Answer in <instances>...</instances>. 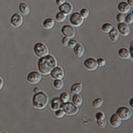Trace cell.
<instances>
[{
  "mask_svg": "<svg viewBox=\"0 0 133 133\" xmlns=\"http://www.w3.org/2000/svg\"><path fill=\"white\" fill-rule=\"evenodd\" d=\"M57 60L56 58L52 55H47L40 58L38 61V70L41 74L48 75L50 74L52 70L57 66Z\"/></svg>",
  "mask_w": 133,
  "mask_h": 133,
  "instance_id": "1",
  "label": "cell"
},
{
  "mask_svg": "<svg viewBox=\"0 0 133 133\" xmlns=\"http://www.w3.org/2000/svg\"><path fill=\"white\" fill-rule=\"evenodd\" d=\"M48 96L43 92V91H39L38 93H36L33 96L32 98V105L36 109L42 110L48 106Z\"/></svg>",
  "mask_w": 133,
  "mask_h": 133,
  "instance_id": "2",
  "label": "cell"
},
{
  "mask_svg": "<svg viewBox=\"0 0 133 133\" xmlns=\"http://www.w3.org/2000/svg\"><path fill=\"white\" fill-rule=\"evenodd\" d=\"M62 110L64 111L65 114L68 115V116L76 115L78 113V111H79V107L76 106L73 103L68 102H65V103H62Z\"/></svg>",
  "mask_w": 133,
  "mask_h": 133,
  "instance_id": "3",
  "label": "cell"
},
{
  "mask_svg": "<svg viewBox=\"0 0 133 133\" xmlns=\"http://www.w3.org/2000/svg\"><path fill=\"white\" fill-rule=\"evenodd\" d=\"M34 52L39 57L48 55V48L43 43H38L34 46Z\"/></svg>",
  "mask_w": 133,
  "mask_h": 133,
  "instance_id": "4",
  "label": "cell"
},
{
  "mask_svg": "<svg viewBox=\"0 0 133 133\" xmlns=\"http://www.w3.org/2000/svg\"><path fill=\"white\" fill-rule=\"evenodd\" d=\"M116 115H117L122 121H127L131 117L132 111L131 109H129L128 107H122L118 108L117 111H116Z\"/></svg>",
  "mask_w": 133,
  "mask_h": 133,
  "instance_id": "5",
  "label": "cell"
},
{
  "mask_svg": "<svg viewBox=\"0 0 133 133\" xmlns=\"http://www.w3.org/2000/svg\"><path fill=\"white\" fill-rule=\"evenodd\" d=\"M83 21L84 19L82 18L79 12H74L70 17V23L73 25V27H80L83 23Z\"/></svg>",
  "mask_w": 133,
  "mask_h": 133,
  "instance_id": "6",
  "label": "cell"
},
{
  "mask_svg": "<svg viewBox=\"0 0 133 133\" xmlns=\"http://www.w3.org/2000/svg\"><path fill=\"white\" fill-rule=\"evenodd\" d=\"M62 33L66 37L73 38L75 35H76V31H75V28L72 26H70V25H64L62 28Z\"/></svg>",
  "mask_w": 133,
  "mask_h": 133,
  "instance_id": "7",
  "label": "cell"
},
{
  "mask_svg": "<svg viewBox=\"0 0 133 133\" xmlns=\"http://www.w3.org/2000/svg\"><path fill=\"white\" fill-rule=\"evenodd\" d=\"M42 80V75L40 72H32L28 74V81L31 84H37Z\"/></svg>",
  "mask_w": 133,
  "mask_h": 133,
  "instance_id": "8",
  "label": "cell"
},
{
  "mask_svg": "<svg viewBox=\"0 0 133 133\" xmlns=\"http://www.w3.org/2000/svg\"><path fill=\"white\" fill-rule=\"evenodd\" d=\"M117 31L119 32V34H122L124 37H127L130 34L131 29L129 25L127 24L126 23H120L117 25Z\"/></svg>",
  "mask_w": 133,
  "mask_h": 133,
  "instance_id": "9",
  "label": "cell"
},
{
  "mask_svg": "<svg viewBox=\"0 0 133 133\" xmlns=\"http://www.w3.org/2000/svg\"><path fill=\"white\" fill-rule=\"evenodd\" d=\"M10 23L14 28H19L20 26H22V24L23 23V18L22 15L19 14H14L12 16Z\"/></svg>",
  "mask_w": 133,
  "mask_h": 133,
  "instance_id": "10",
  "label": "cell"
},
{
  "mask_svg": "<svg viewBox=\"0 0 133 133\" xmlns=\"http://www.w3.org/2000/svg\"><path fill=\"white\" fill-rule=\"evenodd\" d=\"M50 74H51L52 77L55 79V80H57V79H62L64 77V71L61 66H55L52 70V72H50Z\"/></svg>",
  "mask_w": 133,
  "mask_h": 133,
  "instance_id": "11",
  "label": "cell"
},
{
  "mask_svg": "<svg viewBox=\"0 0 133 133\" xmlns=\"http://www.w3.org/2000/svg\"><path fill=\"white\" fill-rule=\"evenodd\" d=\"M84 66H85V68L89 71H94L98 68L97 60L93 57L87 58L84 62Z\"/></svg>",
  "mask_w": 133,
  "mask_h": 133,
  "instance_id": "12",
  "label": "cell"
},
{
  "mask_svg": "<svg viewBox=\"0 0 133 133\" xmlns=\"http://www.w3.org/2000/svg\"><path fill=\"white\" fill-rule=\"evenodd\" d=\"M73 10V7L70 3H64L62 5L59 7V11L62 14L66 15H69L70 14H72Z\"/></svg>",
  "mask_w": 133,
  "mask_h": 133,
  "instance_id": "13",
  "label": "cell"
},
{
  "mask_svg": "<svg viewBox=\"0 0 133 133\" xmlns=\"http://www.w3.org/2000/svg\"><path fill=\"white\" fill-rule=\"evenodd\" d=\"M122 120L116 114H113L110 118V123L111 125V127L114 128L119 127L121 125H122Z\"/></svg>",
  "mask_w": 133,
  "mask_h": 133,
  "instance_id": "14",
  "label": "cell"
},
{
  "mask_svg": "<svg viewBox=\"0 0 133 133\" xmlns=\"http://www.w3.org/2000/svg\"><path fill=\"white\" fill-rule=\"evenodd\" d=\"M74 53L77 57H83L85 53V48L81 43H77V45L73 48Z\"/></svg>",
  "mask_w": 133,
  "mask_h": 133,
  "instance_id": "15",
  "label": "cell"
},
{
  "mask_svg": "<svg viewBox=\"0 0 133 133\" xmlns=\"http://www.w3.org/2000/svg\"><path fill=\"white\" fill-rule=\"evenodd\" d=\"M118 10L121 14H127V12H130L131 10V7L128 5V3H126V2H122L118 4Z\"/></svg>",
  "mask_w": 133,
  "mask_h": 133,
  "instance_id": "16",
  "label": "cell"
},
{
  "mask_svg": "<svg viewBox=\"0 0 133 133\" xmlns=\"http://www.w3.org/2000/svg\"><path fill=\"white\" fill-rule=\"evenodd\" d=\"M62 103L61 102L60 98H54L51 102V109L53 111L59 110L62 108Z\"/></svg>",
  "mask_w": 133,
  "mask_h": 133,
  "instance_id": "17",
  "label": "cell"
},
{
  "mask_svg": "<svg viewBox=\"0 0 133 133\" xmlns=\"http://www.w3.org/2000/svg\"><path fill=\"white\" fill-rule=\"evenodd\" d=\"M118 55L120 56L121 58H122V59H125V60L131 58L130 52H129V50L127 48H121L118 51Z\"/></svg>",
  "mask_w": 133,
  "mask_h": 133,
  "instance_id": "18",
  "label": "cell"
},
{
  "mask_svg": "<svg viewBox=\"0 0 133 133\" xmlns=\"http://www.w3.org/2000/svg\"><path fill=\"white\" fill-rule=\"evenodd\" d=\"M82 90V84L80 82L75 83V84L72 85V87H71V92L72 93V95L74 94H79Z\"/></svg>",
  "mask_w": 133,
  "mask_h": 133,
  "instance_id": "19",
  "label": "cell"
},
{
  "mask_svg": "<svg viewBox=\"0 0 133 133\" xmlns=\"http://www.w3.org/2000/svg\"><path fill=\"white\" fill-rule=\"evenodd\" d=\"M19 10L20 12L23 15H28L29 12H30V8L28 5L27 3H21L19 4Z\"/></svg>",
  "mask_w": 133,
  "mask_h": 133,
  "instance_id": "20",
  "label": "cell"
},
{
  "mask_svg": "<svg viewBox=\"0 0 133 133\" xmlns=\"http://www.w3.org/2000/svg\"><path fill=\"white\" fill-rule=\"evenodd\" d=\"M109 36H110L111 40L115 43V42H116V41L118 40L120 34H119V32H118V31H117V29L113 28H112L111 30L110 31V32H109Z\"/></svg>",
  "mask_w": 133,
  "mask_h": 133,
  "instance_id": "21",
  "label": "cell"
},
{
  "mask_svg": "<svg viewBox=\"0 0 133 133\" xmlns=\"http://www.w3.org/2000/svg\"><path fill=\"white\" fill-rule=\"evenodd\" d=\"M54 25H55V21L51 18L45 19L43 22V27L46 29H52L53 28Z\"/></svg>",
  "mask_w": 133,
  "mask_h": 133,
  "instance_id": "22",
  "label": "cell"
},
{
  "mask_svg": "<svg viewBox=\"0 0 133 133\" xmlns=\"http://www.w3.org/2000/svg\"><path fill=\"white\" fill-rule=\"evenodd\" d=\"M72 102H73V104H75V105L77 107L82 106L83 102L82 96L80 94H74L72 97Z\"/></svg>",
  "mask_w": 133,
  "mask_h": 133,
  "instance_id": "23",
  "label": "cell"
},
{
  "mask_svg": "<svg viewBox=\"0 0 133 133\" xmlns=\"http://www.w3.org/2000/svg\"><path fill=\"white\" fill-rule=\"evenodd\" d=\"M114 28V26L110 23H104L102 26V30L104 32H107V33H109L110 31L111 30L112 28Z\"/></svg>",
  "mask_w": 133,
  "mask_h": 133,
  "instance_id": "24",
  "label": "cell"
},
{
  "mask_svg": "<svg viewBox=\"0 0 133 133\" xmlns=\"http://www.w3.org/2000/svg\"><path fill=\"white\" fill-rule=\"evenodd\" d=\"M64 83L62 82V79H57L53 82V86H54V88L57 89V90H61L62 87H63Z\"/></svg>",
  "mask_w": 133,
  "mask_h": 133,
  "instance_id": "25",
  "label": "cell"
},
{
  "mask_svg": "<svg viewBox=\"0 0 133 133\" xmlns=\"http://www.w3.org/2000/svg\"><path fill=\"white\" fill-rule=\"evenodd\" d=\"M60 100L62 103H65V102H68L69 100H70V95L68 92H66V91H64V92H62L60 96Z\"/></svg>",
  "mask_w": 133,
  "mask_h": 133,
  "instance_id": "26",
  "label": "cell"
},
{
  "mask_svg": "<svg viewBox=\"0 0 133 133\" xmlns=\"http://www.w3.org/2000/svg\"><path fill=\"white\" fill-rule=\"evenodd\" d=\"M103 105V99L102 98H97L95 99L92 102V106L94 108H100Z\"/></svg>",
  "mask_w": 133,
  "mask_h": 133,
  "instance_id": "27",
  "label": "cell"
},
{
  "mask_svg": "<svg viewBox=\"0 0 133 133\" xmlns=\"http://www.w3.org/2000/svg\"><path fill=\"white\" fill-rule=\"evenodd\" d=\"M80 14V15L82 17V18L84 19V18H87L89 17V14H90V12L89 10L87 9V8H83V9L81 10V12H79Z\"/></svg>",
  "mask_w": 133,
  "mask_h": 133,
  "instance_id": "28",
  "label": "cell"
},
{
  "mask_svg": "<svg viewBox=\"0 0 133 133\" xmlns=\"http://www.w3.org/2000/svg\"><path fill=\"white\" fill-rule=\"evenodd\" d=\"M97 125H98L100 127H101V128H104V127H106L107 125V120L105 117H104L103 119L97 120Z\"/></svg>",
  "mask_w": 133,
  "mask_h": 133,
  "instance_id": "29",
  "label": "cell"
},
{
  "mask_svg": "<svg viewBox=\"0 0 133 133\" xmlns=\"http://www.w3.org/2000/svg\"><path fill=\"white\" fill-rule=\"evenodd\" d=\"M56 19H57V22L62 23V22H63V21H65V19H66V15L59 12L58 14H56Z\"/></svg>",
  "mask_w": 133,
  "mask_h": 133,
  "instance_id": "30",
  "label": "cell"
},
{
  "mask_svg": "<svg viewBox=\"0 0 133 133\" xmlns=\"http://www.w3.org/2000/svg\"><path fill=\"white\" fill-rule=\"evenodd\" d=\"M97 66H106V64H107V60L105 59V58H103V57H100L97 60Z\"/></svg>",
  "mask_w": 133,
  "mask_h": 133,
  "instance_id": "31",
  "label": "cell"
},
{
  "mask_svg": "<svg viewBox=\"0 0 133 133\" xmlns=\"http://www.w3.org/2000/svg\"><path fill=\"white\" fill-rule=\"evenodd\" d=\"M65 112L64 111L62 110V109H59V110H57L55 111V116H57V118H62V117H63V116H65Z\"/></svg>",
  "mask_w": 133,
  "mask_h": 133,
  "instance_id": "32",
  "label": "cell"
},
{
  "mask_svg": "<svg viewBox=\"0 0 133 133\" xmlns=\"http://www.w3.org/2000/svg\"><path fill=\"white\" fill-rule=\"evenodd\" d=\"M125 18H126V17H125V14H118L117 16H116V21L118 22V23H124L125 21Z\"/></svg>",
  "mask_w": 133,
  "mask_h": 133,
  "instance_id": "33",
  "label": "cell"
},
{
  "mask_svg": "<svg viewBox=\"0 0 133 133\" xmlns=\"http://www.w3.org/2000/svg\"><path fill=\"white\" fill-rule=\"evenodd\" d=\"M125 21H126V23L127 24H132L133 23V14H130L127 16V18H125Z\"/></svg>",
  "mask_w": 133,
  "mask_h": 133,
  "instance_id": "34",
  "label": "cell"
},
{
  "mask_svg": "<svg viewBox=\"0 0 133 133\" xmlns=\"http://www.w3.org/2000/svg\"><path fill=\"white\" fill-rule=\"evenodd\" d=\"M77 41L76 40H73V39H72V40H69V42H68V48H73L75 46L77 45Z\"/></svg>",
  "mask_w": 133,
  "mask_h": 133,
  "instance_id": "35",
  "label": "cell"
},
{
  "mask_svg": "<svg viewBox=\"0 0 133 133\" xmlns=\"http://www.w3.org/2000/svg\"><path fill=\"white\" fill-rule=\"evenodd\" d=\"M104 117H105V115H104V113L102 111H99V112H97V114H96V119H97V121L103 119Z\"/></svg>",
  "mask_w": 133,
  "mask_h": 133,
  "instance_id": "36",
  "label": "cell"
},
{
  "mask_svg": "<svg viewBox=\"0 0 133 133\" xmlns=\"http://www.w3.org/2000/svg\"><path fill=\"white\" fill-rule=\"evenodd\" d=\"M69 40H70V38L64 37L63 38H62V45H63V46H68Z\"/></svg>",
  "mask_w": 133,
  "mask_h": 133,
  "instance_id": "37",
  "label": "cell"
},
{
  "mask_svg": "<svg viewBox=\"0 0 133 133\" xmlns=\"http://www.w3.org/2000/svg\"><path fill=\"white\" fill-rule=\"evenodd\" d=\"M64 3H66V0H56V3H57V5H58V6H61V5H62Z\"/></svg>",
  "mask_w": 133,
  "mask_h": 133,
  "instance_id": "38",
  "label": "cell"
},
{
  "mask_svg": "<svg viewBox=\"0 0 133 133\" xmlns=\"http://www.w3.org/2000/svg\"><path fill=\"white\" fill-rule=\"evenodd\" d=\"M132 47H133V42L131 43V45H130V54H131V57H133V52H132Z\"/></svg>",
  "mask_w": 133,
  "mask_h": 133,
  "instance_id": "39",
  "label": "cell"
},
{
  "mask_svg": "<svg viewBox=\"0 0 133 133\" xmlns=\"http://www.w3.org/2000/svg\"><path fill=\"white\" fill-rule=\"evenodd\" d=\"M127 3H128V5L130 6L131 8L133 7V0H128V1H127Z\"/></svg>",
  "mask_w": 133,
  "mask_h": 133,
  "instance_id": "40",
  "label": "cell"
},
{
  "mask_svg": "<svg viewBox=\"0 0 133 133\" xmlns=\"http://www.w3.org/2000/svg\"><path fill=\"white\" fill-rule=\"evenodd\" d=\"M3 79L0 77V90L3 88Z\"/></svg>",
  "mask_w": 133,
  "mask_h": 133,
  "instance_id": "41",
  "label": "cell"
},
{
  "mask_svg": "<svg viewBox=\"0 0 133 133\" xmlns=\"http://www.w3.org/2000/svg\"><path fill=\"white\" fill-rule=\"evenodd\" d=\"M39 91H41V90L38 88V87H36V88L34 89V92H35V93H38Z\"/></svg>",
  "mask_w": 133,
  "mask_h": 133,
  "instance_id": "42",
  "label": "cell"
},
{
  "mask_svg": "<svg viewBox=\"0 0 133 133\" xmlns=\"http://www.w3.org/2000/svg\"><path fill=\"white\" fill-rule=\"evenodd\" d=\"M130 105H131V107H133V98L131 99V101H130Z\"/></svg>",
  "mask_w": 133,
  "mask_h": 133,
  "instance_id": "43",
  "label": "cell"
},
{
  "mask_svg": "<svg viewBox=\"0 0 133 133\" xmlns=\"http://www.w3.org/2000/svg\"><path fill=\"white\" fill-rule=\"evenodd\" d=\"M2 133H6V132H2Z\"/></svg>",
  "mask_w": 133,
  "mask_h": 133,
  "instance_id": "44",
  "label": "cell"
}]
</instances>
